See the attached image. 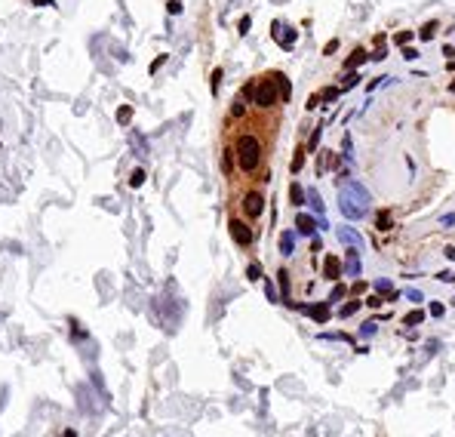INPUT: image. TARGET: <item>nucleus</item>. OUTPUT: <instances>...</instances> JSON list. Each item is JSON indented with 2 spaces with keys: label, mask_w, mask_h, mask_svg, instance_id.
<instances>
[{
  "label": "nucleus",
  "mask_w": 455,
  "mask_h": 437,
  "mask_svg": "<svg viewBox=\"0 0 455 437\" xmlns=\"http://www.w3.org/2000/svg\"><path fill=\"white\" fill-rule=\"evenodd\" d=\"M342 237H345V240H348V244H354V240H360V237H357V234H354V231H342Z\"/></svg>",
  "instance_id": "39"
},
{
  "label": "nucleus",
  "mask_w": 455,
  "mask_h": 437,
  "mask_svg": "<svg viewBox=\"0 0 455 437\" xmlns=\"http://www.w3.org/2000/svg\"><path fill=\"white\" fill-rule=\"evenodd\" d=\"M277 283H280V293H283V299H289V271H286V268L277 271Z\"/></svg>",
  "instance_id": "13"
},
{
  "label": "nucleus",
  "mask_w": 455,
  "mask_h": 437,
  "mask_svg": "<svg viewBox=\"0 0 455 437\" xmlns=\"http://www.w3.org/2000/svg\"><path fill=\"white\" fill-rule=\"evenodd\" d=\"M231 117H243V105H240V102L231 105Z\"/></svg>",
  "instance_id": "32"
},
{
  "label": "nucleus",
  "mask_w": 455,
  "mask_h": 437,
  "mask_svg": "<svg viewBox=\"0 0 455 437\" xmlns=\"http://www.w3.org/2000/svg\"><path fill=\"white\" fill-rule=\"evenodd\" d=\"M412 37H415L412 31H397V34H394V43H397V47H409Z\"/></svg>",
  "instance_id": "16"
},
{
  "label": "nucleus",
  "mask_w": 455,
  "mask_h": 437,
  "mask_svg": "<svg viewBox=\"0 0 455 437\" xmlns=\"http://www.w3.org/2000/svg\"><path fill=\"white\" fill-rule=\"evenodd\" d=\"M446 259H455V246H446Z\"/></svg>",
  "instance_id": "41"
},
{
  "label": "nucleus",
  "mask_w": 455,
  "mask_h": 437,
  "mask_svg": "<svg viewBox=\"0 0 455 437\" xmlns=\"http://www.w3.org/2000/svg\"><path fill=\"white\" fill-rule=\"evenodd\" d=\"M271 77L277 80V89H280V102H289V93H293V86H289L286 74H280V71H271Z\"/></svg>",
  "instance_id": "7"
},
{
  "label": "nucleus",
  "mask_w": 455,
  "mask_h": 437,
  "mask_svg": "<svg viewBox=\"0 0 455 437\" xmlns=\"http://www.w3.org/2000/svg\"><path fill=\"white\" fill-rule=\"evenodd\" d=\"M231 237H234L240 246H249V244H252V231H249V225H246V222H240V218H231Z\"/></svg>",
  "instance_id": "4"
},
{
  "label": "nucleus",
  "mask_w": 455,
  "mask_h": 437,
  "mask_svg": "<svg viewBox=\"0 0 455 437\" xmlns=\"http://www.w3.org/2000/svg\"><path fill=\"white\" fill-rule=\"evenodd\" d=\"M289 203H293V206H301V203H305V188H301L298 182H293V188H289Z\"/></svg>",
  "instance_id": "10"
},
{
  "label": "nucleus",
  "mask_w": 455,
  "mask_h": 437,
  "mask_svg": "<svg viewBox=\"0 0 455 437\" xmlns=\"http://www.w3.org/2000/svg\"><path fill=\"white\" fill-rule=\"evenodd\" d=\"M422 320H425V311H412V314H406V324H409V327H418Z\"/></svg>",
  "instance_id": "24"
},
{
  "label": "nucleus",
  "mask_w": 455,
  "mask_h": 437,
  "mask_svg": "<svg viewBox=\"0 0 455 437\" xmlns=\"http://www.w3.org/2000/svg\"><path fill=\"white\" fill-rule=\"evenodd\" d=\"M440 222H443V228H452V225H455V216L449 213V216H443V218H440Z\"/></svg>",
  "instance_id": "34"
},
{
  "label": "nucleus",
  "mask_w": 455,
  "mask_h": 437,
  "mask_svg": "<svg viewBox=\"0 0 455 437\" xmlns=\"http://www.w3.org/2000/svg\"><path fill=\"white\" fill-rule=\"evenodd\" d=\"M305 154H308V145H298L295 148V157H293V172H298L305 166Z\"/></svg>",
  "instance_id": "12"
},
{
  "label": "nucleus",
  "mask_w": 455,
  "mask_h": 437,
  "mask_svg": "<svg viewBox=\"0 0 455 437\" xmlns=\"http://www.w3.org/2000/svg\"><path fill=\"white\" fill-rule=\"evenodd\" d=\"M305 311L317 320V324H326V305H311V308H305Z\"/></svg>",
  "instance_id": "14"
},
{
  "label": "nucleus",
  "mask_w": 455,
  "mask_h": 437,
  "mask_svg": "<svg viewBox=\"0 0 455 437\" xmlns=\"http://www.w3.org/2000/svg\"><path fill=\"white\" fill-rule=\"evenodd\" d=\"M142 182H145V169H133V176H130V185H133V188H138Z\"/></svg>",
  "instance_id": "22"
},
{
  "label": "nucleus",
  "mask_w": 455,
  "mask_h": 437,
  "mask_svg": "<svg viewBox=\"0 0 455 437\" xmlns=\"http://www.w3.org/2000/svg\"><path fill=\"white\" fill-rule=\"evenodd\" d=\"M449 93H455V80H449Z\"/></svg>",
  "instance_id": "42"
},
{
  "label": "nucleus",
  "mask_w": 455,
  "mask_h": 437,
  "mask_svg": "<svg viewBox=\"0 0 455 437\" xmlns=\"http://www.w3.org/2000/svg\"><path fill=\"white\" fill-rule=\"evenodd\" d=\"M437 28H440L437 22H425V25L418 28V37H422V40H434L437 37Z\"/></svg>",
  "instance_id": "11"
},
{
  "label": "nucleus",
  "mask_w": 455,
  "mask_h": 437,
  "mask_svg": "<svg viewBox=\"0 0 455 437\" xmlns=\"http://www.w3.org/2000/svg\"><path fill=\"white\" fill-rule=\"evenodd\" d=\"M218 80H221V71H218V68H215V71H213V93H215V89H218Z\"/></svg>",
  "instance_id": "36"
},
{
  "label": "nucleus",
  "mask_w": 455,
  "mask_h": 437,
  "mask_svg": "<svg viewBox=\"0 0 455 437\" xmlns=\"http://www.w3.org/2000/svg\"><path fill=\"white\" fill-rule=\"evenodd\" d=\"M249 25H252V22H249V16H243V19H240V28H237V31H240V34H249Z\"/></svg>",
  "instance_id": "31"
},
{
  "label": "nucleus",
  "mask_w": 455,
  "mask_h": 437,
  "mask_svg": "<svg viewBox=\"0 0 455 437\" xmlns=\"http://www.w3.org/2000/svg\"><path fill=\"white\" fill-rule=\"evenodd\" d=\"M246 277L249 280H262V265H259V262H252V265L246 268Z\"/></svg>",
  "instance_id": "19"
},
{
  "label": "nucleus",
  "mask_w": 455,
  "mask_h": 437,
  "mask_svg": "<svg viewBox=\"0 0 455 437\" xmlns=\"http://www.w3.org/2000/svg\"><path fill=\"white\" fill-rule=\"evenodd\" d=\"M243 210H246L249 218H259V216L265 213V197H262L259 191H249L246 197H243Z\"/></svg>",
  "instance_id": "3"
},
{
  "label": "nucleus",
  "mask_w": 455,
  "mask_h": 437,
  "mask_svg": "<svg viewBox=\"0 0 455 437\" xmlns=\"http://www.w3.org/2000/svg\"><path fill=\"white\" fill-rule=\"evenodd\" d=\"M323 277L326 280H338V277H342V262H338L335 256H326V262H323Z\"/></svg>",
  "instance_id": "6"
},
{
  "label": "nucleus",
  "mask_w": 455,
  "mask_h": 437,
  "mask_svg": "<svg viewBox=\"0 0 455 437\" xmlns=\"http://www.w3.org/2000/svg\"><path fill=\"white\" fill-rule=\"evenodd\" d=\"M366 62H369V53L357 47V50L345 59V71H357V68H360V65H366Z\"/></svg>",
  "instance_id": "5"
},
{
  "label": "nucleus",
  "mask_w": 455,
  "mask_h": 437,
  "mask_svg": "<svg viewBox=\"0 0 455 437\" xmlns=\"http://www.w3.org/2000/svg\"><path fill=\"white\" fill-rule=\"evenodd\" d=\"M338 93H342V86H326L323 93H320V99H323V102H335Z\"/></svg>",
  "instance_id": "18"
},
{
  "label": "nucleus",
  "mask_w": 455,
  "mask_h": 437,
  "mask_svg": "<svg viewBox=\"0 0 455 437\" xmlns=\"http://www.w3.org/2000/svg\"><path fill=\"white\" fill-rule=\"evenodd\" d=\"M163 62H166V55H157V59L151 62V71H160V65H163Z\"/></svg>",
  "instance_id": "33"
},
{
  "label": "nucleus",
  "mask_w": 455,
  "mask_h": 437,
  "mask_svg": "<svg viewBox=\"0 0 455 437\" xmlns=\"http://www.w3.org/2000/svg\"><path fill=\"white\" fill-rule=\"evenodd\" d=\"M357 308H360V302H357V299H354V302H348V305L342 308V317H351V314L357 311Z\"/></svg>",
  "instance_id": "26"
},
{
  "label": "nucleus",
  "mask_w": 455,
  "mask_h": 437,
  "mask_svg": "<svg viewBox=\"0 0 455 437\" xmlns=\"http://www.w3.org/2000/svg\"><path fill=\"white\" fill-rule=\"evenodd\" d=\"M320 133H323L320 126H314V133H311V142H308V154L314 151V148H317V142H320Z\"/></svg>",
  "instance_id": "25"
},
{
  "label": "nucleus",
  "mask_w": 455,
  "mask_h": 437,
  "mask_svg": "<svg viewBox=\"0 0 455 437\" xmlns=\"http://www.w3.org/2000/svg\"><path fill=\"white\" fill-rule=\"evenodd\" d=\"M360 83V71H345V80H342V89H351Z\"/></svg>",
  "instance_id": "15"
},
{
  "label": "nucleus",
  "mask_w": 455,
  "mask_h": 437,
  "mask_svg": "<svg viewBox=\"0 0 455 437\" xmlns=\"http://www.w3.org/2000/svg\"><path fill=\"white\" fill-rule=\"evenodd\" d=\"M280 28H283V25H280V22H274V40L283 43V47H293V43H295V34H283Z\"/></svg>",
  "instance_id": "9"
},
{
  "label": "nucleus",
  "mask_w": 455,
  "mask_h": 437,
  "mask_svg": "<svg viewBox=\"0 0 455 437\" xmlns=\"http://www.w3.org/2000/svg\"><path fill=\"white\" fill-rule=\"evenodd\" d=\"M348 268L360 271V259H357V249H348Z\"/></svg>",
  "instance_id": "23"
},
{
  "label": "nucleus",
  "mask_w": 455,
  "mask_h": 437,
  "mask_svg": "<svg viewBox=\"0 0 455 437\" xmlns=\"http://www.w3.org/2000/svg\"><path fill=\"white\" fill-rule=\"evenodd\" d=\"M443 55H446V59H455V47H449V43H446V47H443Z\"/></svg>",
  "instance_id": "38"
},
{
  "label": "nucleus",
  "mask_w": 455,
  "mask_h": 437,
  "mask_svg": "<svg viewBox=\"0 0 455 437\" xmlns=\"http://www.w3.org/2000/svg\"><path fill=\"white\" fill-rule=\"evenodd\" d=\"M295 225H298V234H305V237H311V234H314V228H317V222H314L311 216H305V213L295 218Z\"/></svg>",
  "instance_id": "8"
},
{
  "label": "nucleus",
  "mask_w": 455,
  "mask_h": 437,
  "mask_svg": "<svg viewBox=\"0 0 455 437\" xmlns=\"http://www.w3.org/2000/svg\"><path fill=\"white\" fill-rule=\"evenodd\" d=\"M345 293H348V290H345V286H342V283H338V286H335V290H332V296H329V302H338V299H342Z\"/></svg>",
  "instance_id": "28"
},
{
  "label": "nucleus",
  "mask_w": 455,
  "mask_h": 437,
  "mask_svg": "<svg viewBox=\"0 0 455 437\" xmlns=\"http://www.w3.org/2000/svg\"><path fill=\"white\" fill-rule=\"evenodd\" d=\"M169 13H182V3H179V0H169Z\"/></svg>",
  "instance_id": "40"
},
{
  "label": "nucleus",
  "mask_w": 455,
  "mask_h": 437,
  "mask_svg": "<svg viewBox=\"0 0 455 437\" xmlns=\"http://www.w3.org/2000/svg\"><path fill=\"white\" fill-rule=\"evenodd\" d=\"M237 164L243 172H255L262 164V142L255 139V136H240L237 139Z\"/></svg>",
  "instance_id": "2"
},
{
  "label": "nucleus",
  "mask_w": 455,
  "mask_h": 437,
  "mask_svg": "<svg viewBox=\"0 0 455 437\" xmlns=\"http://www.w3.org/2000/svg\"><path fill=\"white\" fill-rule=\"evenodd\" d=\"M375 228H378V231H388V228H391V213L388 210L375 216Z\"/></svg>",
  "instance_id": "17"
},
{
  "label": "nucleus",
  "mask_w": 455,
  "mask_h": 437,
  "mask_svg": "<svg viewBox=\"0 0 455 437\" xmlns=\"http://www.w3.org/2000/svg\"><path fill=\"white\" fill-rule=\"evenodd\" d=\"M243 96H246L252 105H259V108H271L280 102V89H277V80L268 74L262 80H249L246 86H243Z\"/></svg>",
  "instance_id": "1"
},
{
  "label": "nucleus",
  "mask_w": 455,
  "mask_h": 437,
  "mask_svg": "<svg viewBox=\"0 0 455 437\" xmlns=\"http://www.w3.org/2000/svg\"><path fill=\"white\" fill-rule=\"evenodd\" d=\"M375 290H378V293H388V290H391V283H388V280H378V283H375Z\"/></svg>",
  "instance_id": "37"
},
{
  "label": "nucleus",
  "mask_w": 455,
  "mask_h": 437,
  "mask_svg": "<svg viewBox=\"0 0 455 437\" xmlns=\"http://www.w3.org/2000/svg\"><path fill=\"white\" fill-rule=\"evenodd\" d=\"M280 249H283V256H289V252H293V234H283V237H280Z\"/></svg>",
  "instance_id": "21"
},
{
  "label": "nucleus",
  "mask_w": 455,
  "mask_h": 437,
  "mask_svg": "<svg viewBox=\"0 0 455 437\" xmlns=\"http://www.w3.org/2000/svg\"><path fill=\"white\" fill-rule=\"evenodd\" d=\"M366 302H369V305H372V308H378V305H381V302H384V299H381V296H369V299H366Z\"/></svg>",
  "instance_id": "35"
},
{
  "label": "nucleus",
  "mask_w": 455,
  "mask_h": 437,
  "mask_svg": "<svg viewBox=\"0 0 455 437\" xmlns=\"http://www.w3.org/2000/svg\"><path fill=\"white\" fill-rule=\"evenodd\" d=\"M65 437H74V431H65Z\"/></svg>",
  "instance_id": "43"
},
{
  "label": "nucleus",
  "mask_w": 455,
  "mask_h": 437,
  "mask_svg": "<svg viewBox=\"0 0 455 437\" xmlns=\"http://www.w3.org/2000/svg\"><path fill=\"white\" fill-rule=\"evenodd\" d=\"M403 59H409V62L418 59V50H415V47H403Z\"/></svg>",
  "instance_id": "29"
},
{
  "label": "nucleus",
  "mask_w": 455,
  "mask_h": 437,
  "mask_svg": "<svg viewBox=\"0 0 455 437\" xmlns=\"http://www.w3.org/2000/svg\"><path fill=\"white\" fill-rule=\"evenodd\" d=\"M335 50H338V40L332 37V40H329V43H326V47H323V55H332Z\"/></svg>",
  "instance_id": "30"
},
{
  "label": "nucleus",
  "mask_w": 455,
  "mask_h": 437,
  "mask_svg": "<svg viewBox=\"0 0 455 437\" xmlns=\"http://www.w3.org/2000/svg\"><path fill=\"white\" fill-rule=\"evenodd\" d=\"M320 102H323V99H320V93H314V96H311V99L305 102V108H308V111H314V108L320 105Z\"/></svg>",
  "instance_id": "27"
},
{
  "label": "nucleus",
  "mask_w": 455,
  "mask_h": 437,
  "mask_svg": "<svg viewBox=\"0 0 455 437\" xmlns=\"http://www.w3.org/2000/svg\"><path fill=\"white\" fill-rule=\"evenodd\" d=\"M117 120H120V123H130V120H133V108H130V105L117 108Z\"/></svg>",
  "instance_id": "20"
}]
</instances>
